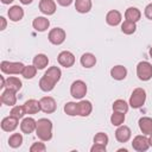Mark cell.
I'll return each mask as SVG.
<instances>
[{"label":"cell","instance_id":"6da1fadb","mask_svg":"<svg viewBox=\"0 0 152 152\" xmlns=\"http://www.w3.org/2000/svg\"><path fill=\"white\" fill-rule=\"evenodd\" d=\"M36 134L42 141H49L52 138V122L45 118L39 119L37 121Z\"/></svg>","mask_w":152,"mask_h":152},{"label":"cell","instance_id":"7a4b0ae2","mask_svg":"<svg viewBox=\"0 0 152 152\" xmlns=\"http://www.w3.org/2000/svg\"><path fill=\"white\" fill-rule=\"evenodd\" d=\"M25 65L21 62H8V61H2L0 64V69L4 74L7 75H19L23 72Z\"/></svg>","mask_w":152,"mask_h":152},{"label":"cell","instance_id":"3957f363","mask_svg":"<svg viewBox=\"0 0 152 152\" xmlns=\"http://www.w3.org/2000/svg\"><path fill=\"white\" fill-rule=\"evenodd\" d=\"M146 101V91L142 88H135L129 97V106L132 108H140Z\"/></svg>","mask_w":152,"mask_h":152},{"label":"cell","instance_id":"277c9868","mask_svg":"<svg viewBox=\"0 0 152 152\" xmlns=\"http://www.w3.org/2000/svg\"><path fill=\"white\" fill-rule=\"evenodd\" d=\"M137 76L141 81H148L152 78V65L147 61L139 62L137 65Z\"/></svg>","mask_w":152,"mask_h":152},{"label":"cell","instance_id":"5b68a950","mask_svg":"<svg viewBox=\"0 0 152 152\" xmlns=\"http://www.w3.org/2000/svg\"><path fill=\"white\" fill-rule=\"evenodd\" d=\"M70 94L75 99H78V100L83 99L87 94V84L82 80L74 81L70 87Z\"/></svg>","mask_w":152,"mask_h":152},{"label":"cell","instance_id":"8992f818","mask_svg":"<svg viewBox=\"0 0 152 152\" xmlns=\"http://www.w3.org/2000/svg\"><path fill=\"white\" fill-rule=\"evenodd\" d=\"M65 37H66L65 31H64L63 28H61V27H55V28H52V30L49 32V36H48L49 42H50L51 44H53V45H61V44L65 40Z\"/></svg>","mask_w":152,"mask_h":152},{"label":"cell","instance_id":"52a82bcc","mask_svg":"<svg viewBox=\"0 0 152 152\" xmlns=\"http://www.w3.org/2000/svg\"><path fill=\"white\" fill-rule=\"evenodd\" d=\"M132 147L138 152L147 151L150 147V140L145 135H137L132 141Z\"/></svg>","mask_w":152,"mask_h":152},{"label":"cell","instance_id":"ba28073f","mask_svg":"<svg viewBox=\"0 0 152 152\" xmlns=\"http://www.w3.org/2000/svg\"><path fill=\"white\" fill-rule=\"evenodd\" d=\"M39 103H40V109L46 113V114H51L56 110V101L55 99H52L51 96H44L39 100Z\"/></svg>","mask_w":152,"mask_h":152},{"label":"cell","instance_id":"9c48e42d","mask_svg":"<svg viewBox=\"0 0 152 152\" xmlns=\"http://www.w3.org/2000/svg\"><path fill=\"white\" fill-rule=\"evenodd\" d=\"M57 61H58V63L62 65V66H64V68H70V66H72L74 65V63H75V56L70 52V51H62V52H59V55H58V57H57Z\"/></svg>","mask_w":152,"mask_h":152},{"label":"cell","instance_id":"30bf717a","mask_svg":"<svg viewBox=\"0 0 152 152\" xmlns=\"http://www.w3.org/2000/svg\"><path fill=\"white\" fill-rule=\"evenodd\" d=\"M132 132L129 129V127L125 126V125H120L118 126V129L115 131V138L119 142H127L131 139Z\"/></svg>","mask_w":152,"mask_h":152},{"label":"cell","instance_id":"8fae6325","mask_svg":"<svg viewBox=\"0 0 152 152\" xmlns=\"http://www.w3.org/2000/svg\"><path fill=\"white\" fill-rule=\"evenodd\" d=\"M18 120L19 119H17V118H14L12 115L4 118L2 121H1V128H2V131H5V132H13L18 127Z\"/></svg>","mask_w":152,"mask_h":152},{"label":"cell","instance_id":"7c38bea8","mask_svg":"<svg viewBox=\"0 0 152 152\" xmlns=\"http://www.w3.org/2000/svg\"><path fill=\"white\" fill-rule=\"evenodd\" d=\"M36 127H37V121L33 118H25L20 122V129L25 134L32 133L33 131H36Z\"/></svg>","mask_w":152,"mask_h":152},{"label":"cell","instance_id":"4fadbf2b","mask_svg":"<svg viewBox=\"0 0 152 152\" xmlns=\"http://www.w3.org/2000/svg\"><path fill=\"white\" fill-rule=\"evenodd\" d=\"M39 10L42 13H44L46 15H51L56 12V4L53 0H40Z\"/></svg>","mask_w":152,"mask_h":152},{"label":"cell","instance_id":"5bb4252c","mask_svg":"<svg viewBox=\"0 0 152 152\" xmlns=\"http://www.w3.org/2000/svg\"><path fill=\"white\" fill-rule=\"evenodd\" d=\"M32 26H33V28H34L36 31H38V32H44V31H46V30L49 28L50 21H49V19L45 18V17H37V18L33 19Z\"/></svg>","mask_w":152,"mask_h":152},{"label":"cell","instance_id":"9a60e30c","mask_svg":"<svg viewBox=\"0 0 152 152\" xmlns=\"http://www.w3.org/2000/svg\"><path fill=\"white\" fill-rule=\"evenodd\" d=\"M1 102L4 104H7V106H14L15 102H17V96H15V91L11 90V89H5L1 94Z\"/></svg>","mask_w":152,"mask_h":152},{"label":"cell","instance_id":"2e32d148","mask_svg":"<svg viewBox=\"0 0 152 152\" xmlns=\"http://www.w3.org/2000/svg\"><path fill=\"white\" fill-rule=\"evenodd\" d=\"M139 128L145 135L152 134V118L142 116L139 119Z\"/></svg>","mask_w":152,"mask_h":152},{"label":"cell","instance_id":"e0dca14e","mask_svg":"<svg viewBox=\"0 0 152 152\" xmlns=\"http://www.w3.org/2000/svg\"><path fill=\"white\" fill-rule=\"evenodd\" d=\"M121 19H122L121 13H120L119 11H116V10L109 11V12L107 13V15H106V21H107V24L110 25V26H116V25H119V24L121 23Z\"/></svg>","mask_w":152,"mask_h":152},{"label":"cell","instance_id":"ac0fdd59","mask_svg":"<svg viewBox=\"0 0 152 152\" xmlns=\"http://www.w3.org/2000/svg\"><path fill=\"white\" fill-rule=\"evenodd\" d=\"M93 110V104L90 101L82 100L77 103V112L80 116H88Z\"/></svg>","mask_w":152,"mask_h":152},{"label":"cell","instance_id":"d6986e66","mask_svg":"<svg viewBox=\"0 0 152 152\" xmlns=\"http://www.w3.org/2000/svg\"><path fill=\"white\" fill-rule=\"evenodd\" d=\"M7 14H8L10 20H12V21H19V20H21L23 17H24V10H23L20 6L14 5V6H12V7L8 10Z\"/></svg>","mask_w":152,"mask_h":152},{"label":"cell","instance_id":"ffe728a7","mask_svg":"<svg viewBox=\"0 0 152 152\" xmlns=\"http://www.w3.org/2000/svg\"><path fill=\"white\" fill-rule=\"evenodd\" d=\"M110 76L116 81L125 80L127 76V69L124 65H115L110 69Z\"/></svg>","mask_w":152,"mask_h":152},{"label":"cell","instance_id":"44dd1931","mask_svg":"<svg viewBox=\"0 0 152 152\" xmlns=\"http://www.w3.org/2000/svg\"><path fill=\"white\" fill-rule=\"evenodd\" d=\"M45 77H48L49 80H51L53 83H57L59 80H61V76H62V71L58 66H50L45 74H44Z\"/></svg>","mask_w":152,"mask_h":152},{"label":"cell","instance_id":"7402d4cb","mask_svg":"<svg viewBox=\"0 0 152 152\" xmlns=\"http://www.w3.org/2000/svg\"><path fill=\"white\" fill-rule=\"evenodd\" d=\"M24 108H25L26 114H36V113H38L39 110H42V109H40V103H39V101L33 100V99L27 100V101L24 103Z\"/></svg>","mask_w":152,"mask_h":152},{"label":"cell","instance_id":"603a6c76","mask_svg":"<svg viewBox=\"0 0 152 152\" xmlns=\"http://www.w3.org/2000/svg\"><path fill=\"white\" fill-rule=\"evenodd\" d=\"M80 62H81L82 66L89 69V68H93L96 64V57L93 53H90V52H86V53L82 55Z\"/></svg>","mask_w":152,"mask_h":152},{"label":"cell","instance_id":"cb8c5ba5","mask_svg":"<svg viewBox=\"0 0 152 152\" xmlns=\"http://www.w3.org/2000/svg\"><path fill=\"white\" fill-rule=\"evenodd\" d=\"M5 88L11 89V90H13V91L17 93L21 88V81L18 77H15V76H10L6 80V82H5Z\"/></svg>","mask_w":152,"mask_h":152},{"label":"cell","instance_id":"d4e9b609","mask_svg":"<svg viewBox=\"0 0 152 152\" xmlns=\"http://www.w3.org/2000/svg\"><path fill=\"white\" fill-rule=\"evenodd\" d=\"M140 17H141V13L137 7H128L125 12L126 20H129V21H133V23H137L140 19Z\"/></svg>","mask_w":152,"mask_h":152},{"label":"cell","instance_id":"484cf974","mask_svg":"<svg viewBox=\"0 0 152 152\" xmlns=\"http://www.w3.org/2000/svg\"><path fill=\"white\" fill-rule=\"evenodd\" d=\"M75 8L78 13H88L91 10V0H76Z\"/></svg>","mask_w":152,"mask_h":152},{"label":"cell","instance_id":"4316f807","mask_svg":"<svg viewBox=\"0 0 152 152\" xmlns=\"http://www.w3.org/2000/svg\"><path fill=\"white\" fill-rule=\"evenodd\" d=\"M48 63H49V58L44 53H38L33 58V65L37 69H44L45 66H48Z\"/></svg>","mask_w":152,"mask_h":152},{"label":"cell","instance_id":"83f0119b","mask_svg":"<svg viewBox=\"0 0 152 152\" xmlns=\"http://www.w3.org/2000/svg\"><path fill=\"white\" fill-rule=\"evenodd\" d=\"M55 84L51 80H49L48 77L43 76L40 80H39V88L43 90V91H51L53 88H55Z\"/></svg>","mask_w":152,"mask_h":152},{"label":"cell","instance_id":"f1b7e54d","mask_svg":"<svg viewBox=\"0 0 152 152\" xmlns=\"http://www.w3.org/2000/svg\"><path fill=\"white\" fill-rule=\"evenodd\" d=\"M137 30V25L133 21H129V20H125L122 24H121V31L125 33V34H132L134 33Z\"/></svg>","mask_w":152,"mask_h":152},{"label":"cell","instance_id":"f546056e","mask_svg":"<svg viewBox=\"0 0 152 152\" xmlns=\"http://www.w3.org/2000/svg\"><path fill=\"white\" fill-rule=\"evenodd\" d=\"M125 121V113H121V112H115L113 110V114L110 116V122L113 126H120L122 125Z\"/></svg>","mask_w":152,"mask_h":152},{"label":"cell","instance_id":"4dcf8cb0","mask_svg":"<svg viewBox=\"0 0 152 152\" xmlns=\"http://www.w3.org/2000/svg\"><path fill=\"white\" fill-rule=\"evenodd\" d=\"M21 144H23V135L20 133H13L8 139V145L13 148L21 146Z\"/></svg>","mask_w":152,"mask_h":152},{"label":"cell","instance_id":"1f68e13d","mask_svg":"<svg viewBox=\"0 0 152 152\" xmlns=\"http://www.w3.org/2000/svg\"><path fill=\"white\" fill-rule=\"evenodd\" d=\"M113 110L121 112V113H127V110H128V103L125 100H116L113 103Z\"/></svg>","mask_w":152,"mask_h":152},{"label":"cell","instance_id":"d6a6232c","mask_svg":"<svg viewBox=\"0 0 152 152\" xmlns=\"http://www.w3.org/2000/svg\"><path fill=\"white\" fill-rule=\"evenodd\" d=\"M36 74H37V68L34 65H25V68H24V70L21 72L23 77L26 78V80L33 78L36 76Z\"/></svg>","mask_w":152,"mask_h":152},{"label":"cell","instance_id":"836d02e7","mask_svg":"<svg viewBox=\"0 0 152 152\" xmlns=\"http://www.w3.org/2000/svg\"><path fill=\"white\" fill-rule=\"evenodd\" d=\"M64 112H65V114H68V115H70V116L78 115V112H77V103H76V102H68V103H65V106H64Z\"/></svg>","mask_w":152,"mask_h":152},{"label":"cell","instance_id":"e575fe53","mask_svg":"<svg viewBox=\"0 0 152 152\" xmlns=\"http://www.w3.org/2000/svg\"><path fill=\"white\" fill-rule=\"evenodd\" d=\"M25 114H26V112H25L24 106H13V108L11 109V114L10 115H12V116H14L17 119H21Z\"/></svg>","mask_w":152,"mask_h":152},{"label":"cell","instance_id":"d590c367","mask_svg":"<svg viewBox=\"0 0 152 152\" xmlns=\"http://www.w3.org/2000/svg\"><path fill=\"white\" fill-rule=\"evenodd\" d=\"M108 135L106 134V133H103V132H99L97 134H95V137H94V144H101V145H104V146H107V144H108Z\"/></svg>","mask_w":152,"mask_h":152},{"label":"cell","instance_id":"8d00e7d4","mask_svg":"<svg viewBox=\"0 0 152 152\" xmlns=\"http://www.w3.org/2000/svg\"><path fill=\"white\" fill-rule=\"evenodd\" d=\"M31 152H45L46 151V146L44 145V142H33V145L30 147Z\"/></svg>","mask_w":152,"mask_h":152},{"label":"cell","instance_id":"74e56055","mask_svg":"<svg viewBox=\"0 0 152 152\" xmlns=\"http://www.w3.org/2000/svg\"><path fill=\"white\" fill-rule=\"evenodd\" d=\"M91 152H104L106 151V146L101 145V144H94L90 148Z\"/></svg>","mask_w":152,"mask_h":152},{"label":"cell","instance_id":"f35d334b","mask_svg":"<svg viewBox=\"0 0 152 152\" xmlns=\"http://www.w3.org/2000/svg\"><path fill=\"white\" fill-rule=\"evenodd\" d=\"M145 17L150 20H152V2L148 4L146 7H145Z\"/></svg>","mask_w":152,"mask_h":152},{"label":"cell","instance_id":"ab89813d","mask_svg":"<svg viewBox=\"0 0 152 152\" xmlns=\"http://www.w3.org/2000/svg\"><path fill=\"white\" fill-rule=\"evenodd\" d=\"M57 2H58L61 6H69V5L72 2V0H57Z\"/></svg>","mask_w":152,"mask_h":152},{"label":"cell","instance_id":"60d3db41","mask_svg":"<svg viewBox=\"0 0 152 152\" xmlns=\"http://www.w3.org/2000/svg\"><path fill=\"white\" fill-rule=\"evenodd\" d=\"M0 21H1V27L0 30H5L6 28V19L4 17H0Z\"/></svg>","mask_w":152,"mask_h":152},{"label":"cell","instance_id":"b9f144b4","mask_svg":"<svg viewBox=\"0 0 152 152\" xmlns=\"http://www.w3.org/2000/svg\"><path fill=\"white\" fill-rule=\"evenodd\" d=\"M19 1H20L23 5H28V4H31L33 0H19Z\"/></svg>","mask_w":152,"mask_h":152},{"label":"cell","instance_id":"7bdbcfd3","mask_svg":"<svg viewBox=\"0 0 152 152\" xmlns=\"http://www.w3.org/2000/svg\"><path fill=\"white\" fill-rule=\"evenodd\" d=\"M14 0H1V2L2 4H5V5H8V4H11V2H13Z\"/></svg>","mask_w":152,"mask_h":152},{"label":"cell","instance_id":"ee69618b","mask_svg":"<svg viewBox=\"0 0 152 152\" xmlns=\"http://www.w3.org/2000/svg\"><path fill=\"white\" fill-rule=\"evenodd\" d=\"M148 140H150V146H152V134H150V138H148Z\"/></svg>","mask_w":152,"mask_h":152},{"label":"cell","instance_id":"f6af8a7d","mask_svg":"<svg viewBox=\"0 0 152 152\" xmlns=\"http://www.w3.org/2000/svg\"><path fill=\"white\" fill-rule=\"evenodd\" d=\"M150 56H151V58H152V48L150 49Z\"/></svg>","mask_w":152,"mask_h":152}]
</instances>
